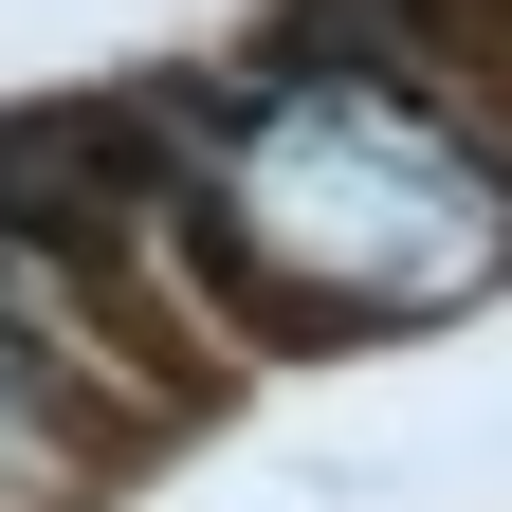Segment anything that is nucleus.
I'll return each mask as SVG.
<instances>
[{"instance_id":"1","label":"nucleus","mask_w":512,"mask_h":512,"mask_svg":"<svg viewBox=\"0 0 512 512\" xmlns=\"http://www.w3.org/2000/svg\"><path fill=\"white\" fill-rule=\"evenodd\" d=\"M256 238L311 256V275H348V293H439V275L494 256V202L439 147L330 110V128H275V147H256Z\"/></svg>"}]
</instances>
